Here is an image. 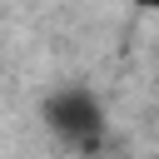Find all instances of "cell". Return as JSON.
I'll use <instances>...</instances> for the list:
<instances>
[{"instance_id": "6da1fadb", "label": "cell", "mask_w": 159, "mask_h": 159, "mask_svg": "<svg viewBox=\"0 0 159 159\" xmlns=\"http://www.w3.org/2000/svg\"><path fill=\"white\" fill-rule=\"evenodd\" d=\"M40 119H45V129H50L65 149H75V154L99 149V139H104V129H109L104 104H99V94H94L89 84H60V89H50L45 104H40Z\"/></svg>"}, {"instance_id": "7a4b0ae2", "label": "cell", "mask_w": 159, "mask_h": 159, "mask_svg": "<svg viewBox=\"0 0 159 159\" xmlns=\"http://www.w3.org/2000/svg\"><path fill=\"white\" fill-rule=\"evenodd\" d=\"M139 10H149V15H159V0H134Z\"/></svg>"}]
</instances>
